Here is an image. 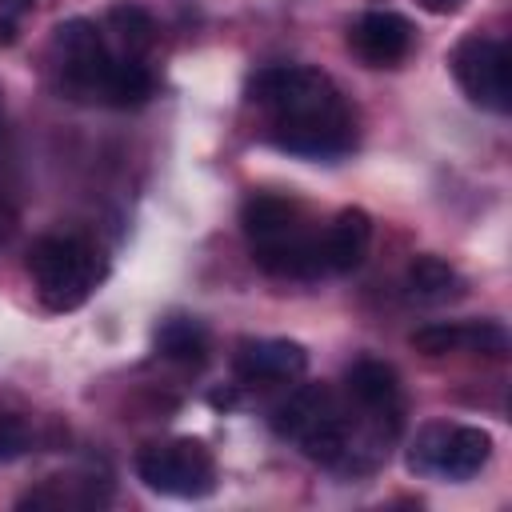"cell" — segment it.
I'll return each instance as SVG.
<instances>
[{
    "label": "cell",
    "instance_id": "obj_1",
    "mask_svg": "<svg viewBox=\"0 0 512 512\" xmlns=\"http://www.w3.org/2000/svg\"><path fill=\"white\" fill-rule=\"evenodd\" d=\"M248 100L268 108L272 140L284 152L328 160L356 144V112L328 72L304 64L260 68L248 84Z\"/></svg>",
    "mask_w": 512,
    "mask_h": 512
},
{
    "label": "cell",
    "instance_id": "obj_2",
    "mask_svg": "<svg viewBox=\"0 0 512 512\" xmlns=\"http://www.w3.org/2000/svg\"><path fill=\"white\" fill-rule=\"evenodd\" d=\"M272 428L284 440H296L308 460L328 464V468H352L356 448L348 436V416L328 384L296 388L284 404L272 408Z\"/></svg>",
    "mask_w": 512,
    "mask_h": 512
},
{
    "label": "cell",
    "instance_id": "obj_3",
    "mask_svg": "<svg viewBox=\"0 0 512 512\" xmlns=\"http://www.w3.org/2000/svg\"><path fill=\"white\" fill-rule=\"evenodd\" d=\"M28 276L48 312L80 308L104 276V260L88 240L76 236H40L28 248Z\"/></svg>",
    "mask_w": 512,
    "mask_h": 512
},
{
    "label": "cell",
    "instance_id": "obj_4",
    "mask_svg": "<svg viewBox=\"0 0 512 512\" xmlns=\"http://www.w3.org/2000/svg\"><path fill=\"white\" fill-rule=\"evenodd\" d=\"M136 476L144 488L176 500H200L216 488V460L204 440L192 436H172V440H152L136 452Z\"/></svg>",
    "mask_w": 512,
    "mask_h": 512
},
{
    "label": "cell",
    "instance_id": "obj_5",
    "mask_svg": "<svg viewBox=\"0 0 512 512\" xmlns=\"http://www.w3.org/2000/svg\"><path fill=\"white\" fill-rule=\"evenodd\" d=\"M448 68L472 104L500 116L512 108V52L500 36L468 32L464 40H456Z\"/></svg>",
    "mask_w": 512,
    "mask_h": 512
},
{
    "label": "cell",
    "instance_id": "obj_6",
    "mask_svg": "<svg viewBox=\"0 0 512 512\" xmlns=\"http://www.w3.org/2000/svg\"><path fill=\"white\" fill-rule=\"evenodd\" d=\"M52 52H56V64L64 72V84L76 96L100 100V84H104V72L112 64V48H108L104 32L84 16L60 20L52 28Z\"/></svg>",
    "mask_w": 512,
    "mask_h": 512
},
{
    "label": "cell",
    "instance_id": "obj_7",
    "mask_svg": "<svg viewBox=\"0 0 512 512\" xmlns=\"http://www.w3.org/2000/svg\"><path fill=\"white\" fill-rule=\"evenodd\" d=\"M408 344L432 360L452 352H476L500 360L508 352V332L496 320H436V324H420L408 336Z\"/></svg>",
    "mask_w": 512,
    "mask_h": 512
},
{
    "label": "cell",
    "instance_id": "obj_8",
    "mask_svg": "<svg viewBox=\"0 0 512 512\" xmlns=\"http://www.w3.org/2000/svg\"><path fill=\"white\" fill-rule=\"evenodd\" d=\"M412 40H416L412 20L388 8H372L348 28V48L368 68H396L412 52Z\"/></svg>",
    "mask_w": 512,
    "mask_h": 512
},
{
    "label": "cell",
    "instance_id": "obj_9",
    "mask_svg": "<svg viewBox=\"0 0 512 512\" xmlns=\"http://www.w3.org/2000/svg\"><path fill=\"white\" fill-rule=\"evenodd\" d=\"M232 368L248 384H288L308 372V348L284 336L268 340H244L232 356Z\"/></svg>",
    "mask_w": 512,
    "mask_h": 512
},
{
    "label": "cell",
    "instance_id": "obj_10",
    "mask_svg": "<svg viewBox=\"0 0 512 512\" xmlns=\"http://www.w3.org/2000/svg\"><path fill=\"white\" fill-rule=\"evenodd\" d=\"M344 380H348V396L364 412H372V420H376L380 432H384V420L400 428V376H396L392 364L364 356V360H356L348 368Z\"/></svg>",
    "mask_w": 512,
    "mask_h": 512
},
{
    "label": "cell",
    "instance_id": "obj_11",
    "mask_svg": "<svg viewBox=\"0 0 512 512\" xmlns=\"http://www.w3.org/2000/svg\"><path fill=\"white\" fill-rule=\"evenodd\" d=\"M252 260H256V268H264L268 276H280V280H316L324 272V248L304 228H296L280 240H268V244H252Z\"/></svg>",
    "mask_w": 512,
    "mask_h": 512
},
{
    "label": "cell",
    "instance_id": "obj_12",
    "mask_svg": "<svg viewBox=\"0 0 512 512\" xmlns=\"http://www.w3.org/2000/svg\"><path fill=\"white\" fill-rule=\"evenodd\" d=\"M368 244H372V216L364 208H340L336 220L328 224V232L320 236L324 268L340 272V276L360 268V260L368 256Z\"/></svg>",
    "mask_w": 512,
    "mask_h": 512
},
{
    "label": "cell",
    "instance_id": "obj_13",
    "mask_svg": "<svg viewBox=\"0 0 512 512\" xmlns=\"http://www.w3.org/2000/svg\"><path fill=\"white\" fill-rule=\"evenodd\" d=\"M240 228L248 236V244H268V240H280L296 228H304L300 220V204L292 196H280V192H252L240 208Z\"/></svg>",
    "mask_w": 512,
    "mask_h": 512
},
{
    "label": "cell",
    "instance_id": "obj_14",
    "mask_svg": "<svg viewBox=\"0 0 512 512\" xmlns=\"http://www.w3.org/2000/svg\"><path fill=\"white\" fill-rule=\"evenodd\" d=\"M492 456V436L484 428L472 424H448L444 444H440V460H436V476L448 480H468L476 476Z\"/></svg>",
    "mask_w": 512,
    "mask_h": 512
},
{
    "label": "cell",
    "instance_id": "obj_15",
    "mask_svg": "<svg viewBox=\"0 0 512 512\" xmlns=\"http://www.w3.org/2000/svg\"><path fill=\"white\" fill-rule=\"evenodd\" d=\"M404 288H408V296H416L424 304H448V300L464 296V276L440 256H412V264L404 272Z\"/></svg>",
    "mask_w": 512,
    "mask_h": 512
},
{
    "label": "cell",
    "instance_id": "obj_16",
    "mask_svg": "<svg viewBox=\"0 0 512 512\" xmlns=\"http://www.w3.org/2000/svg\"><path fill=\"white\" fill-rule=\"evenodd\" d=\"M156 352L164 360L184 364V368H200L212 352V340H208V328L196 316H168L156 328Z\"/></svg>",
    "mask_w": 512,
    "mask_h": 512
},
{
    "label": "cell",
    "instance_id": "obj_17",
    "mask_svg": "<svg viewBox=\"0 0 512 512\" xmlns=\"http://www.w3.org/2000/svg\"><path fill=\"white\" fill-rule=\"evenodd\" d=\"M148 96H152V72L132 56H112L100 84V100L112 108H140Z\"/></svg>",
    "mask_w": 512,
    "mask_h": 512
},
{
    "label": "cell",
    "instance_id": "obj_18",
    "mask_svg": "<svg viewBox=\"0 0 512 512\" xmlns=\"http://www.w3.org/2000/svg\"><path fill=\"white\" fill-rule=\"evenodd\" d=\"M108 32H112L120 56H132V60H140L156 44V20L140 4H116L108 12Z\"/></svg>",
    "mask_w": 512,
    "mask_h": 512
},
{
    "label": "cell",
    "instance_id": "obj_19",
    "mask_svg": "<svg viewBox=\"0 0 512 512\" xmlns=\"http://www.w3.org/2000/svg\"><path fill=\"white\" fill-rule=\"evenodd\" d=\"M32 448V432L20 416L12 412H0V460H16Z\"/></svg>",
    "mask_w": 512,
    "mask_h": 512
},
{
    "label": "cell",
    "instance_id": "obj_20",
    "mask_svg": "<svg viewBox=\"0 0 512 512\" xmlns=\"http://www.w3.org/2000/svg\"><path fill=\"white\" fill-rule=\"evenodd\" d=\"M32 4L36 0H0V20H12L16 24L24 12H32Z\"/></svg>",
    "mask_w": 512,
    "mask_h": 512
},
{
    "label": "cell",
    "instance_id": "obj_21",
    "mask_svg": "<svg viewBox=\"0 0 512 512\" xmlns=\"http://www.w3.org/2000/svg\"><path fill=\"white\" fill-rule=\"evenodd\" d=\"M424 12H432V16H452V12H460L464 8V0H416Z\"/></svg>",
    "mask_w": 512,
    "mask_h": 512
},
{
    "label": "cell",
    "instance_id": "obj_22",
    "mask_svg": "<svg viewBox=\"0 0 512 512\" xmlns=\"http://www.w3.org/2000/svg\"><path fill=\"white\" fill-rule=\"evenodd\" d=\"M16 40V24L12 20H0V48H8Z\"/></svg>",
    "mask_w": 512,
    "mask_h": 512
},
{
    "label": "cell",
    "instance_id": "obj_23",
    "mask_svg": "<svg viewBox=\"0 0 512 512\" xmlns=\"http://www.w3.org/2000/svg\"><path fill=\"white\" fill-rule=\"evenodd\" d=\"M0 116H4V92H0Z\"/></svg>",
    "mask_w": 512,
    "mask_h": 512
}]
</instances>
